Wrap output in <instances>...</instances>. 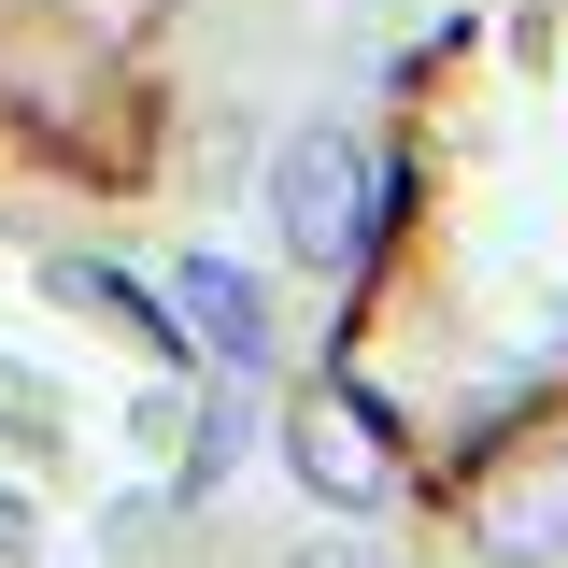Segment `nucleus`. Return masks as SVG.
I'll list each match as a JSON object with an SVG mask.
<instances>
[{
  "mask_svg": "<svg viewBox=\"0 0 568 568\" xmlns=\"http://www.w3.org/2000/svg\"><path fill=\"white\" fill-rule=\"evenodd\" d=\"M271 242L298 256V271H355L369 256V213H384V185H369V142L342 129V114H298V129L271 142Z\"/></svg>",
  "mask_w": 568,
  "mask_h": 568,
  "instance_id": "obj_1",
  "label": "nucleus"
},
{
  "mask_svg": "<svg viewBox=\"0 0 568 568\" xmlns=\"http://www.w3.org/2000/svg\"><path fill=\"white\" fill-rule=\"evenodd\" d=\"M398 426L355 398L342 369H313L298 398H284V484L313 497V511H342V526H369V511H398Z\"/></svg>",
  "mask_w": 568,
  "mask_h": 568,
  "instance_id": "obj_2",
  "label": "nucleus"
},
{
  "mask_svg": "<svg viewBox=\"0 0 568 568\" xmlns=\"http://www.w3.org/2000/svg\"><path fill=\"white\" fill-rule=\"evenodd\" d=\"M171 342H200L213 384H256L271 369V284L242 271V256H213V242H185L171 256Z\"/></svg>",
  "mask_w": 568,
  "mask_h": 568,
  "instance_id": "obj_3",
  "label": "nucleus"
},
{
  "mask_svg": "<svg viewBox=\"0 0 568 568\" xmlns=\"http://www.w3.org/2000/svg\"><path fill=\"white\" fill-rule=\"evenodd\" d=\"M469 555H484V568L568 555V440H526V455L484 469V497H469Z\"/></svg>",
  "mask_w": 568,
  "mask_h": 568,
  "instance_id": "obj_4",
  "label": "nucleus"
},
{
  "mask_svg": "<svg viewBox=\"0 0 568 568\" xmlns=\"http://www.w3.org/2000/svg\"><path fill=\"white\" fill-rule=\"evenodd\" d=\"M227 455H242V384H227V398L185 426V484H227Z\"/></svg>",
  "mask_w": 568,
  "mask_h": 568,
  "instance_id": "obj_5",
  "label": "nucleus"
},
{
  "mask_svg": "<svg viewBox=\"0 0 568 568\" xmlns=\"http://www.w3.org/2000/svg\"><path fill=\"white\" fill-rule=\"evenodd\" d=\"M0 568H43V511H29L14 484H0Z\"/></svg>",
  "mask_w": 568,
  "mask_h": 568,
  "instance_id": "obj_6",
  "label": "nucleus"
},
{
  "mask_svg": "<svg viewBox=\"0 0 568 568\" xmlns=\"http://www.w3.org/2000/svg\"><path fill=\"white\" fill-rule=\"evenodd\" d=\"M271 568H384V555H355V540H298V555H271Z\"/></svg>",
  "mask_w": 568,
  "mask_h": 568,
  "instance_id": "obj_7",
  "label": "nucleus"
}]
</instances>
